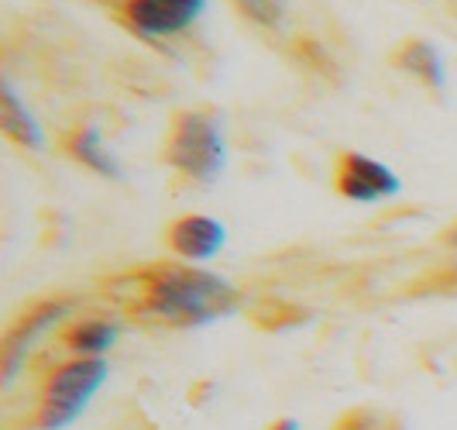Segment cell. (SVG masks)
<instances>
[{
  "label": "cell",
  "mask_w": 457,
  "mask_h": 430,
  "mask_svg": "<svg viewBox=\"0 0 457 430\" xmlns=\"http://www.w3.org/2000/svg\"><path fill=\"white\" fill-rule=\"evenodd\" d=\"M107 299L120 314L162 327H200L237 314L241 293L224 275L183 262H152L107 282Z\"/></svg>",
  "instance_id": "cell-1"
},
{
  "label": "cell",
  "mask_w": 457,
  "mask_h": 430,
  "mask_svg": "<svg viewBox=\"0 0 457 430\" xmlns=\"http://www.w3.org/2000/svg\"><path fill=\"white\" fill-rule=\"evenodd\" d=\"M162 162L179 180L196 182V186H210L220 180L224 162H228L220 114L210 107H186L172 114L165 128V141H162Z\"/></svg>",
  "instance_id": "cell-2"
},
{
  "label": "cell",
  "mask_w": 457,
  "mask_h": 430,
  "mask_svg": "<svg viewBox=\"0 0 457 430\" xmlns=\"http://www.w3.org/2000/svg\"><path fill=\"white\" fill-rule=\"evenodd\" d=\"M111 375L107 358H62L48 368L38 383V403L28 420L31 430H66L72 427L90 400L104 389Z\"/></svg>",
  "instance_id": "cell-3"
},
{
  "label": "cell",
  "mask_w": 457,
  "mask_h": 430,
  "mask_svg": "<svg viewBox=\"0 0 457 430\" xmlns=\"http://www.w3.org/2000/svg\"><path fill=\"white\" fill-rule=\"evenodd\" d=\"M72 314V299L69 296H48L38 299L24 310L18 320H11L4 344H0V368H4V383H11L18 375V368L24 365L31 344L46 334L48 327H62Z\"/></svg>",
  "instance_id": "cell-4"
},
{
  "label": "cell",
  "mask_w": 457,
  "mask_h": 430,
  "mask_svg": "<svg viewBox=\"0 0 457 430\" xmlns=\"http://www.w3.org/2000/svg\"><path fill=\"white\" fill-rule=\"evenodd\" d=\"M399 176L386 162L371 159L365 152H337L334 156V190L351 204H382L399 193Z\"/></svg>",
  "instance_id": "cell-5"
},
{
  "label": "cell",
  "mask_w": 457,
  "mask_h": 430,
  "mask_svg": "<svg viewBox=\"0 0 457 430\" xmlns=\"http://www.w3.org/2000/svg\"><path fill=\"white\" fill-rule=\"evenodd\" d=\"M206 0H120L117 18L141 38H169L200 18Z\"/></svg>",
  "instance_id": "cell-6"
},
{
  "label": "cell",
  "mask_w": 457,
  "mask_h": 430,
  "mask_svg": "<svg viewBox=\"0 0 457 430\" xmlns=\"http://www.w3.org/2000/svg\"><path fill=\"white\" fill-rule=\"evenodd\" d=\"M120 324L117 314L107 310H87L69 317L59 331H55V344L66 358H107V351L114 348Z\"/></svg>",
  "instance_id": "cell-7"
},
{
  "label": "cell",
  "mask_w": 457,
  "mask_h": 430,
  "mask_svg": "<svg viewBox=\"0 0 457 430\" xmlns=\"http://www.w3.org/2000/svg\"><path fill=\"white\" fill-rule=\"evenodd\" d=\"M162 238H165V249L176 258L193 266V262H210L213 255H220L228 231L220 221H213L206 214H183L162 231Z\"/></svg>",
  "instance_id": "cell-8"
},
{
  "label": "cell",
  "mask_w": 457,
  "mask_h": 430,
  "mask_svg": "<svg viewBox=\"0 0 457 430\" xmlns=\"http://www.w3.org/2000/svg\"><path fill=\"white\" fill-rule=\"evenodd\" d=\"M59 145H62V152H66L69 159L76 162V165H83V169H90L93 176H100V180H124L120 162H117L114 152L104 145V138H100V131H96L93 124H76V128H69Z\"/></svg>",
  "instance_id": "cell-9"
},
{
  "label": "cell",
  "mask_w": 457,
  "mask_h": 430,
  "mask_svg": "<svg viewBox=\"0 0 457 430\" xmlns=\"http://www.w3.org/2000/svg\"><path fill=\"white\" fill-rule=\"evenodd\" d=\"M389 66L395 72L416 80V83H423L427 90L434 93L444 90L447 72H444V59H440V52H436V46L430 38H403L399 46L392 48Z\"/></svg>",
  "instance_id": "cell-10"
},
{
  "label": "cell",
  "mask_w": 457,
  "mask_h": 430,
  "mask_svg": "<svg viewBox=\"0 0 457 430\" xmlns=\"http://www.w3.org/2000/svg\"><path fill=\"white\" fill-rule=\"evenodd\" d=\"M0 128L14 145H21L28 152H42L46 148L42 124L35 121V114L24 107V100L18 97L11 80H4V87H0Z\"/></svg>",
  "instance_id": "cell-11"
},
{
  "label": "cell",
  "mask_w": 457,
  "mask_h": 430,
  "mask_svg": "<svg viewBox=\"0 0 457 430\" xmlns=\"http://www.w3.org/2000/svg\"><path fill=\"white\" fill-rule=\"evenodd\" d=\"M330 430H406L403 417L386 407H351L330 424Z\"/></svg>",
  "instance_id": "cell-12"
},
{
  "label": "cell",
  "mask_w": 457,
  "mask_h": 430,
  "mask_svg": "<svg viewBox=\"0 0 457 430\" xmlns=\"http://www.w3.org/2000/svg\"><path fill=\"white\" fill-rule=\"evenodd\" d=\"M234 7L262 28H278L286 21V0H234Z\"/></svg>",
  "instance_id": "cell-13"
},
{
  "label": "cell",
  "mask_w": 457,
  "mask_h": 430,
  "mask_svg": "<svg viewBox=\"0 0 457 430\" xmlns=\"http://www.w3.org/2000/svg\"><path fill=\"white\" fill-rule=\"evenodd\" d=\"M265 430H299V424L293 420V417H282V420H272Z\"/></svg>",
  "instance_id": "cell-14"
},
{
  "label": "cell",
  "mask_w": 457,
  "mask_h": 430,
  "mask_svg": "<svg viewBox=\"0 0 457 430\" xmlns=\"http://www.w3.org/2000/svg\"><path fill=\"white\" fill-rule=\"evenodd\" d=\"M440 238H444V245H447V249H454V251H457V221H454L451 227H447V231H444Z\"/></svg>",
  "instance_id": "cell-15"
}]
</instances>
